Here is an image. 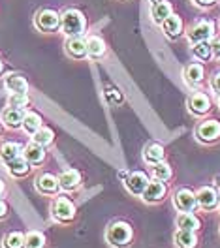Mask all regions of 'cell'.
I'll return each instance as SVG.
<instances>
[{"label":"cell","mask_w":220,"mask_h":248,"mask_svg":"<svg viewBox=\"0 0 220 248\" xmlns=\"http://www.w3.org/2000/svg\"><path fill=\"white\" fill-rule=\"evenodd\" d=\"M132 239V228L125 222H115L108 230V241L113 247H126Z\"/></svg>","instance_id":"obj_1"},{"label":"cell","mask_w":220,"mask_h":248,"mask_svg":"<svg viewBox=\"0 0 220 248\" xmlns=\"http://www.w3.org/2000/svg\"><path fill=\"white\" fill-rule=\"evenodd\" d=\"M85 29V19L83 16L76 12V10H68L63 16V31L64 34L72 36V38H78L79 34Z\"/></svg>","instance_id":"obj_2"},{"label":"cell","mask_w":220,"mask_h":248,"mask_svg":"<svg viewBox=\"0 0 220 248\" xmlns=\"http://www.w3.org/2000/svg\"><path fill=\"white\" fill-rule=\"evenodd\" d=\"M173 203H175L177 211H181V213H192V211L198 207V198H196V194H194L192 190L181 188V190L175 192Z\"/></svg>","instance_id":"obj_3"},{"label":"cell","mask_w":220,"mask_h":248,"mask_svg":"<svg viewBox=\"0 0 220 248\" xmlns=\"http://www.w3.org/2000/svg\"><path fill=\"white\" fill-rule=\"evenodd\" d=\"M215 34V25L211 21H200L198 25H194L189 31V40L192 44H200V42H209Z\"/></svg>","instance_id":"obj_4"},{"label":"cell","mask_w":220,"mask_h":248,"mask_svg":"<svg viewBox=\"0 0 220 248\" xmlns=\"http://www.w3.org/2000/svg\"><path fill=\"white\" fill-rule=\"evenodd\" d=\"M196 198H198V205H200L202 209H205V211L217 209L220 203L219 192H217L215 188H211V186H204V188L196 194Z\"/></svg>","instance_id":"obj_5"},{"label":"cell","mask_w":220,"mask_h":248,"mask_svg":"<svg viewBox=\"0 0 220 248\" xmlns=\"http://www.w3.org/2000/svg\"><path fill=\"white\" fill-rule=\"evenodd\" d=\"M196 136H198V140L205 141V143L217 141L220 138V123L219 121H205L198 126Z\"/></svg>","instance_id":"obj_6"},{"label":"cell","mask_w":220,"mask_h":248,"mask_svg":"<svg viewBox=\"0 0 220 248\" xmlns=\"http://www.w3.org/2000/svg\"><path fill=\"white\" fill-rule=\"evenodd\" d=\"M189 109H190V113H194V115H198V117L209 113V109H211V100H209V96L204 93H194L189 98Z\"/></svg>","instance_id":"obj_7"},{"label":"cell","mask_w":220,"mask_h":248,"mask_svg":"<svg viewBox=\"0 0 220 248\" xmlns=\"http://www.w3.org/2000/svg\"><path fill=\"white\" fill-rule=\"evenodd\" d=\"M76 215V207L68 202L66 198H57L53 203V217L57 220H72Z\"/></svg>","instance_id":"obj_8"},{"label":"cell","mask_w":220,"mask_h":248,"mask_svg":"<svg viewBox=\"0 0 220 248\" xmlns=\"http://www.w3.org/2000/svg\"><path fill=\"white\" fill-rule=\"evenodd\" d=\"M59 23H61L59 16L55 12H51V10H44V12H40L36 16V27L40 31H55L59 27Z\"/></svg>","instance_id":"obj_9"},{"label":"cell","mask_w":220,"mask_h":248,"mask_svg":"<svg viewBox=\"0 0 220 248\" xmlns=\"http://www.w3.org/2000/svg\"><path fill=\"white\" fill-rule=\"evenodd\" d=\"M125 183L128 192H132V194H143V190L149 185V179H147V175L141 173V171H134L132 175L126 177Z\"/></svg>","instance_id":"obj_10"},{"label":"cell","mask_w":220,"mask_h":248,"mask_svg":"<svg viewBox=\"0 0 220 248\" xmlns=\"http://www.w3.org/2000/svg\"><path fill=\"white\" fill-rule=\"evenodd\" d=\"M143 200L147 203H155L160 202L164 196H166V185L162 181H155V183H149L147 188L143 190Z\"/></svg>","instance_id":"obj_11"},{"label":"cell","mask_w":220,"mask_h":248,"mask_svg":"<svg viewBox=\"0 0 220 248\" xmlns=\"http://www.w3.org/2000/svg\"><path fill=\"white\" fill-rule=\"evenodd\" d=\"M162 29H164V32H166V36L168 38H172V40H175V38H179L181 36V31H183V21H181V17L179 16H170L164 23H162Z\"/></svg>","instance_id":"obj_12"},{"label":"cell","mask_w":220,"mask_h":248,"mask_svg":"<svg viewBox=\"0 0 220 248\" xmlns=\"http://www.w3.org/2000/svg\"><path fill=\"white\" fill-rule=\"evenodd\" d=\"M25 115H27V113L21 108H8L2 113V121L6 123V126H10V128H17L19 124L23 123Z\"/></svg>","instance_id":"obj_13"},{"label":"cell","mask_w":220,"mask_h":248,"mask_svg":"<svg viewBox=\"0 0 220 248\" xmlns=\"http://www.w3.org/2000/svg\"><path fill=\"white\" fill-rule=\"evenodd\" d=\"M170 16H172V6H170V2H166V0H155V2H153V19H155L157 23L162 25Z\"/></svg>","instance_id":"obj_14"},{"label":"cell","mask_w":220,"mask_h":248,"mask_svg":"<svg viewBox=\"0 0 220 248\" xmlns=\"http://www.w3.org/2000/svg\"><path fill=\"white\" fill-rule=\"evenodd\" d=\"M36 188H38L40 192H44V194H55V192H57V188H59V181H57L53 175L44 173V175H40V177H38V181H36Z\"/></svg>","instance_id":"obj_15"},{"label":"cell","mask_w":220,"mask_h":248,"mask_svg":"<svg viewBox=\"0 0 220 248\" xmlns=\"http://www.w3.org/2000/svg\"><path fill=\"white\" fill-rule=\"evenodd\" d=\"M177 228L185 230V232H196V230H200V220L192 213H181L177 217Z\"/></svg>","instance_id":"obj_16"},{"label":"cell","mask_w":220,"mask_h":248,"mask_svg":"<svg viewBox=\"0 0 220 248\" xmlns=\"http://www.w3.org/2000/svg\"><path fill=\"white\" fill-rule=\"evenodd\" d=\"M164 147L160 145V143H151V145H147L145 147V162H149V164H158V162H164Z\"/></svg>","instance_id":"obj_17"},{"label":"cell","mask_w":220,"mask_h":248,"mask_svg":"<svg viewBox=\"0 0 220 248\" xmlns=\"http://www.w3.org/2000/svg\"><path fill=\"white\" fill-rule=\"evenodd\" d=\"M175 243L179 248H196L198 247V237L196 232H185V230H179L175 233Z\"/></svg>","instance_id":"obj_18"},{"label":"cell","mask_w":220,"mask_h":248,"mask_svg":"<svg viewBox=\"0 0 220 248\" xmlns=\"http://www.w3.org/2000/svg\"><path fill=\"white\" fill-rule=\"evenodd\" d=\"M204 66L202 64H190L187 66V70H185V79L189 81L190 85H200L202 81H204Z\"/></svg>","instance_id":"obj_19"},{"label":"cell","mask_w":220,"mask_h":248,"mask_svg":"<svg viewBox=\"0 0 220 248\" xmlns=\"http://www.w3.org/2000/svg\"><path fill=\"white\" fill-rule=\"evenodd\" d=\"M44 147L42 145H38V143H34V145H29L27 149H25V153H23V158L29 162V164H38V162H42L44 160Z\"/></svg>","instance_id":"obj_20"},{"label":"cell","mask_w":220,"mask_h":248,"mask_svg":"<svg viewBox=\"0 0 220 248\" xmlns=\"http://www.w3.org/2000/svg\"><path fill=\"white\" fill-rule=\"evenodd\" d=\"M79 181H81V177H79L78 171L70 170V171H64L63 175H61L59 185H61V188H64V190H74V188H78Z\"/></svg>","instance_id":"obj_21"},{"label":"cell","mask_w":220,"mask_h":248,"mask_svg":"<svg viewBox=\"0 0 220 248\" xmlns=\"http://www.w3.org/2000/svg\"><path fill=\"white\" fill-rule=\"evenodd\" d=\"M6 89L12 94H17V93L25 94L27 89H29V85H27V81L21 78V76H8L6 78Z\"/></svg>","instance_id":"obj_22"},{"label":"cell","mask_w":220,"mask_h":248,"mask_svg":"<svg viewBox=\"0 0 220 248\" xmlns=\"http://www.w3.org/2000/svg\"><path fill=\"white\" fill-rule=\"evenodd\" d=\"M21 155V147L17 145V143H4L2 147H0V158L8 164V162H12V160H16L19 158Z\"/></svg>","instance_id":"obj_23"},{"label":"cell","mask_w":220,"mask_h":248,"mask_svg":"<svg viewBox=\"0 0 220 248\" xmlns=\"http://www.w3.org/2000/svg\"><path fill=\"white\" fill-rule=\"evenodd\" d=\"M66 49H68V53H70L72 57H78V59L87 55V44H85L81 38H72V40H68Z\"/></svg>","instance_id":"obj_24"},{"label":"cell","mask_w":220,"mask_h":248,"mask_svg":"<svg viewBox=\"0 0 220 248\" xmlns=\"http://www.w3.org/2000/svg\"><path fill=\"white\" fill-rule=\"evenodd\" d=\"M8 170H10L12 175H16V177H23V175L29 173L31 166H29V162L25 158H16V160L8 162Z\"/></svg>","instance_id":"obj_25"},{"label":"cell","mask_w":220,"mask_h":248,"mask_svg":"<svg viewBox=\"0 0 220 248\" xmlns=\"http://www.w3.org/2000/svg\"><path fill=\"white\" fill-rule=\"evenodd\" d=\"M192 53H194V57L200 59V61H209V59L213 57V47H211L209 42H200V44H194Z\"/></svg>","instance_id":"obj_26"},{"label":"cell","mask_w":220,"mask_h":248,"mask_svg":"<svg viewBox=\"0 0 220 248\" xmlns=\"http://www.w3.org/2000/svg\"><path fill=\"white\" fill-rule=\"evenodd\" d=\"M23 126H25V130L27 132H38L40 128H42V119H40V115H36V113H27L25 115V119H23Z\"/></svg>","instance_id":"obj_27"},{"label":"cell","mask_w":220,"mask_h":248,"mask_svg":"<svg viewBox=\"0 0 220 248\" xmlns=\"http://www.w3.org/2000/svg\"><path fill=\"white\" fill-rule=\"evenodd\" d=\"M46 247V237L38 232H31L25 237V248H44Z\"/></svg>","instance_id":"obj_28"},{"label":"cell","mask_w":220,"mask_h":248,"mask_svg":"<svg viewBox=\"0 0 220 248\" xmlns=\"http://www.w3.org/2000/svg\"><path fill=\"white\" fill-rule=\"evenodd\" d=\"M104 51H106V47H104V42L100 40V38H89V42H87V53L89 55H93V57H102L104 55Z\"/></svg>","instance_id":"obj_29"},{"label":"cell","mask_w":220,"mask_h":248,"mask_svg":"<svg viewBox=\"0 0 220 248\" xmlns=\"http://www.w3.org/2000/svg\"><path fill=\"white\" fill-rule=\"evenodd\" d=\"M153 175H155L157 181L164 183V181H168L172 177V168L168 164H164V162H158V164H155V168H153Z\"/></svg>","instance_id":"obj_30"},{"label":"cell","mask_w":220,"mask_h":248,"mask_svg":"<svg viewBox=\"0 0 220 248\" xmlns=\"http://www.w3.org/2000/svg\"><path fill=\"white\" fill-rule=\"evenodd\" d=\"M4 248H25V237L21 233H10L4 239Z\"/></svg>","instance_id":"obj_31"},{"label":"cell","mask_w":220,"mask_h":248,"mask_svg":"<svg viewBox=\"0 0 220 248\" xmlns=\"http://www.w3.org/2000/svg\"><path fill=\"white\" fill-rule=\"evenodd\" d=\"M51 141H53V132H51L49 128H40L38 132H34V143L46 147Z\"/></svg>","instance_id":"obj_32"},{"label":"cell","mask_w":220,"mask_h":248,"mask_svg":"<svg viewBox=\"0 0 220 248\" xmlns=\"http://www.w3.org/2000/svg\"><path fill=\"white\" fill-rule=\"evenodd\" d=\"M25 106H29V96L23 93H17V94H12L10 96V108H25Z\"/></svg>","instance_id":"obj_33"},{"label":"cell","mask_w":220,"mask_h":248,"mask_svg":"<svg viewBox=\"0 0 220 248\" xmlns=\"http://www.w3.org/2000/svg\"><path fill=\"white\" fill-rule=\"evenodd\" d=\"M106 94H108V98H110L111 104H121V102H123V94L119 93L117 89H110Z\"/></svg>","instance_id":"obj_34"},{"label":"cell","mask_w":220,"mask_h":248,"mask_svg":"<svg viewBox=\"0 0 220 248\" xmlns=\"http://www.w3.org/2000/svg\"><path fill=\"white\" fill-rule=\"evenodd\" d=\"M211 87H213V91L220 96V72L217 76H213V81H211Z\"/></svg>","instance_id":"obj_35"},{"label":"cell","mask_w":220,"mask_h":248,"mask_svg":"<svg viewBox=\"0 0 220 248\" xmlns=\"http://www.w3.org/2000/svg\"><path fill=\"white\" fill-rule=\"evenodd\" d=\"M211 47H213V57L220 59V38L219 40H215V42L211 44Z\"/></svg>","instance_id":"obj_36"},{"label":"cell","mask_w":220,"mask_h":248,"mask_svg":"<svg viewBox=\"0 0 220 248\" xmlns=\"http://www.w3.org/2000/svg\"><path fill=\"white\" fill-rule=\"evenodd\" d=\"M196 4H200V6H211V4H215V0H194Z\"/></svg>","instance_id":"obj_37"},{"label":"cell","mask_w":220,"mask_h":248,"mask_svg":"<svg viewBox=\"0 0 220 248\" xmlns=\"http://www.w3.org/2000/svg\"><path fill=\"white\" fill-rule=\"evenodd\" d=\"M6 209H8V207H6V203L0 202V218H2L4 215H6Z\"/></svg>","instance_id":"obj_38"},{"label":"cell","mask_w":220,"mask_h":248,"mask_svg":"<svg viewBox=\"0 0 220 248\" xmlns=\"http://www.w3.org/2000/svg\"><path fill=\"white\" fill-rule=\"evenodd\" d=\"M2 192H4V183L0 181V196H2Z\"/></svg>","instance_id":"obj_39"},{"label":"cell","mask_w":220,"mask_h":248,"mask_svg":"<svg viewBox=\"0 0 220 248\" xmlns=\"http://www.w3.org/2000/svg\"><path fill=\"white\" fill-rule=\"evenodd\" d=\"M0 72H2V62H0Z\"/></svg>","instance_id":"obj_40"},{"label":"cell","mask_w":220,"mask_h":248,"mask_svg":"<svg viewBox=\"0 0 220 248\" xmlns=\"http://www.w3.org/2000/svg\"><path fill=\"white\" fill-rule=\"evenodd\" d=\"M219 188H220V177H219Z\"/></svg>","instance_id":"obj_41"},{"label":"cell","mask_w":220,"mask_h":248,"mask_svg":"<svg viewBox=\"0 0 220 248\" xmlns=\"http://www.w3.org/2000/svg\"><path fill=\"white\" fill-rule=\"evenodd\" d=\"M219 106H220V100H219Z\"/></svg>","instance_id":"obj_42"}]
</instances>
